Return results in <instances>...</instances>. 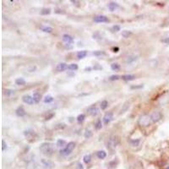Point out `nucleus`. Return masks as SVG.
<instances>
[{
	"instance_id": "nucleus-21",
	"label": "nucleus",
	"mask_w": 169,
	"mask_h": 169,
	"mask_svg": "<svg viewBox=\"0 0 169 169\" xmlns=\"http://www.w3.org/2000/svg\"><path fill=\"white\" fill-rule=\"evenodd\" d=\"M41 30L44 32H46V33H51V32L52 31V28L50 26H46V25H41Z\"/></svg>"
},
{
	"instance_id": "nucleus-29",
	"label": "nucleus",
	"mask_w": 169,
	"mask_h": 169,
	"mask_svg": "<svg viewBox=\"0 0 169 169\" xmlns=\"http://www.w3.org/2000/svg\"><path fill=\"white\" fill-rule=\"evenodd\" d=\"M92 37L95 40H102V35H101L100 32H96V33L93 34V36H92Z\"/></svg>"
},
{
	"instance_id": "nucleus-42",
	"label": "nucleus",
	"mask_w": 169,
	"mask_h": 169,
	"mask_svg": "<svg viewBox=\"0 0 169 169\" xmlns=\"http://www.w3.org/2000/svg\"><path fill=\"white\" fill-rule=\"evenodd\" d=\"M6 95L7 96H10V95L12 94H15V91H13V90H7L6 91Z\"/></svg>"
},
{
	"instance_id": "nucleus-30",
	"label": "nucleus",
	"mask_w": 169,
	"mask_h": 169,
	"mask_svg": "<svg viewBox=\"0 0 169 169\" xmlns=\"http://www.w3.org/2000/svg\"><path fill=\"white\" fill-rule=\"evenodd\" d=\"M77 122L79 123V124H81V123H83L85 121V114H83V113H81V114H80V115H78V117H77Z\"/></svg>"
},
{
	"instance_id": "nucleus-2",
	"label": "nucleus",
	"mask_w": 169,
	"mask_h": 169,
	"mask_svg": "<svg viewBox=\"0 0 169 169\" xmlns=\"http://www.w3.org/2000/svg\"><path fill=\"white\" fill-rule=\"evenodd\" d=\"M75 143L73 142V141H70V142H69L67 144V145L64 149L60 150L59 152L62 156H69V155L72 153V151L75 150Z\"/></svg>"
},
{
	"instance_id": "nucleus-26",
	"label": "nucleus",
	"mask_w": 169,
	"mask_h": 169,
	"mask_svg": "<svg viewBox=\"0 0 169 169\" xmlns=\"http://www.w3.org/2000/svg\"><path fill=\"white\" fill-rule=\"evenodd\" d=\"M136 59H137V57L135 56V55H131V56H129L128 58H127L126 62L128 64H132L133 62H135Z\"/></svg>"
},
{
	"instance_id": "nucleus-24",
	"label": "nucleus",
	"mask_w": 169,
	"mask_h": 169,
	"mask_svg": "<svg viewBox=\"0 0 169 169\" xmlns=\"http://www.w3.org/2000/svg\"><path fill=\"white\" fill-rule=\"evenodd\" d=\"M101 128H102V123H101L100 119H98L96 124H95V129L96 130H100V129H101Z\"/></svg>"
},
{
	"instance_id": "nucleus-19",
	"label": "nucleus",
	"mask_w": 169,
	"mask_h": 169,
	"mask_svg": "<svg viewBox=\"0 0 169 169\" xmlns=\"http://www.w3.org/2000/svg\"><path fill=\"white\" fill-rule=\"evenodd\" d=\"M56 145H57L58 147H61V148H63V147L66 146V145H67V142H66L65 140H62V139H59V140H58V141H57Z\"/></svg>"
},
{
	"instance_id": "nucleus-35",
	"label": "nucleus",
	"mask_w": 169,
	"mask_h": 169,
	"mask_svg": "<svg viewBox=\"0 0 169 169\" xmlns=\"http://www.w3.org/2000/svg\"><path fill=\"white\" fill-rule=\"evenodd\" d=\"M129 102H125V103H124V105L123 106V108L121 109V112H120V113L122 114V113L125 112L126 111L129 109Z\"/></svg>"
},
{
	"instance_id": "nucleus-17",
	"label": "nucleus",
	"mask_w": 169,
	"mask_h": 169,
	"mask_svg": "<svg viewBox=\"0 0 169 169\" xmlns=\"http://www.w3.org/2000/svg\"><path fill=\"white\" fill-rule=\"evenodd\" d=\"M119 7V4H118L117 3H115V2H110V3L108 4V9H109L111 11L116 10Z\"/></svg>"
},
{
	"instance_id": "nucleus-41",
	"label": "nucleus",
	"mask_w": 169,
	"mask_h": 169,
	"mask_svg": "<svg viewBox=\"0 0 169 169\" xmlns=\"http://www.w3.org/2000/svg\"><path fill=\"white\" fill-rule=\"evenodd\" d=\"M6 148H7V144H6L5 140H2V150H3V151H4V150H6Z\"/></svg>"
},
{
	"instance_id": "nucleus-11",
	"label": "nucleus",
	"mask_w": 169,
	"mask_h": 169,
	"mask_svg": "<svg viewBox=\"0 0 169 169\" xmlns=\"http://www.w3.org/2000/svg\"><path fill=\"white\" fill-rule=\"evenodd\" d=\"M62 40H63L64 42L67 44H72L74 42V39L71 36H69L68 34H64L63 35V37H62Z\"/></svg>"
},
{
	"instance_id": "nucleus-40",
	"label": "nucleus",
	"mask_w": 169,
	"mask_h": 169,
	"mask_svg": "<svg viewBox=\"0 0 169 169\" xmlns=\"http://www.w3.org/2000/svg\"><path fill=\"white\" fill-rule=\"evenodd\" d=\"M144 87V85H132L131 89L132 90H135V89H142Z\"/></svg>"
},
{
	"instance_id": "nucleus-43",
	"label": "nucleus",
	"mask_w": 169,
	"mask_h": 169,
	"mask_svg": "<svg viewBox=\"0 0 169 169\" xmlns=\"http://www.w3.org/2000/svg\"><path fill=\"white\" fill-rule=\"evenodd\" d=\"M161 41L164 42V43H166V44H169V37H166V38L162 39Z\"/></svg>"
},
{
	"instance_id": "nucleus-20",
	"label": "nucleus",
	"mask_w": 169,
	"mask_h": 169,
	"mask_svg": "<svg viewBox=\"0 0 169 169\" xmlns=\"http://www.w3.org/2000/svg\"><path fill=\"white\" fill-rule=\"evenodd\" d=\"M96 156L98 157L99 159L102 160V159H105L106 156V153L104 150H99V151H97L96 153Z\"/></svg>"
},
{
	"instance_id": "nucleus-1",
	"label": "nucleus",
	"mask_w": 169,
	"mask_h": 169,
	"mask_svg": "<svg viewBox=\"0 0 169 169\" xmlns=\"http://www.w3.org/2000/svg\"><path fill=\"white\" fill-rule=\"evenodd\" d=\"M40 150L43 155H45L47 156H50L53 154V152L55 150L54 145L49 142H44L41 145Z\"/></svg>"
},
{
	"instance_id": "nucleus-36",
	"label": "nucleus",
	"mask_w": 169,
	"mask_h": 169,
	"mask_svg": "<svg viewBox=\"0 0 169 169\" xmlns=\"http://www.w3.org/2000/svg\"><path fill=\"white\" fill-rule=\"evenodd\" d=\"M120 78H121V76L118 75H111L108 79H109V80H111V81H115V80H119Z\"/></svg>"
},
{
	"instance_id": "nucleus-34",
	"label": "nucleus",
	"mask_w": 169,
	"mask_h": 169,
	"mask_svg": "<svg viewBox=\"0 0 169 169\" xmlns=\"http://www.w3.org/2000/svg\"><path fill=\"white\" fill-rule=\"evenodd\" d=\"M101 110H105V109H106L107 108V106H108V101H101Z\"/></svg>"
},
{
	"instance_id": "nucleus-10",
	"label": "nucleus",
	"mask_w": 169,
	"mask_h": 169,
	"mask_svg": "<svg viewBox=\"0 0 169 169\" xmlns=\"http://www.w3.org/2000/svg\"><path fill=\"white\" fill-rule=\"evenodd\" d=\"M24 135L28 139V140H30V139H34L35 135H36V133H35V131L32 130V129H27V130L24 131Z\"/></svg>"
},
{
	"instance_id": "nucleus-38",
	"label": "nucleus",
	"mask_w": 169,
	"mask_h": 169,
	"mask_svg": "<svg viewBox=\"0 0 169 169\" xmlns=\"http://www.w3.org/2000/svg\"><path fill=\"white\" fill-rule=\"evenodd\" d=\"M84 136L85 139H90L92 136V132L91 130H88V129H86L84 134Z\"/></svg>"
},
{
	"instance_id": "nucleus-47",
	"label": "nucleus",
	"mask_w": 169,
	"mask_h": 169,
	"mask_svg": "<svg viewBox=\"0 0 169 169\" xmlns=\"http://www.w3.org/2000/svg\"><path fill=\"white\" fill-rule=\"evenodd\" d=\"M94 69H102V67H101V66H99L98 64H96V67L94 66Z\"/></svg>"
},
{
	"instance_id": "nucleus-12",
	"label": "nucleus",
	"mask_w": 169,
	"mask_h": 169,
	"mask_svg": "<svg viewBox=\"0 0 169 169\" xmlns=\"http://www.w3.org/2000/svg\"><path fill=\"white\" fill-rule=\"evenodd\" d=\"M68 67H69L68 64L65 63H59L57 65L56 69H57V71H59V72H63V71L68 69Z\"/></svg>"
},
{
	"instance_id": "nucleus-15",
	"label": "nucleus",
	"mask_w": 169,
	"mask_h": 169,
	"mask_svg": "<svg viewBox=\"0 0 169 169\" xmlns=\"http://www.w3.org/2000/svg\"><path fill=\"white\" fill-rule=\"evenodd\" d=\"M32 97H33V100H34V102L35 103H39L41 99V95L39 93V92H35V93L33 94V96H32Z\"/></svg>"
},
{
	"instance_id": "nucleus-14",
	"label": "nucleus",
	"mask_w": 169,
	"mask_h": 169,
	"mask_svg": "<svg viewBox=\"0 0 169 169\" xmlns=\"http://www.w3.org/2000/svg\"><path fill=\"white\" fill-rule=\"evenodd\" d=\"M122 80H125V81H131L135 79V75H124L121 76Z\"/></svg>"
},
{
	"instance_id": "nucleus-16",
	"label": "nucleus",
	"mask_w": 169,
	"mask_h": 169,
	"mask_svg": "<svg viewBox=\"0 0 169 169\" xmlns=\"http://www.w3.org/2000/svg\"><path fill=\"white\" fill-rule=\"evenodd\" d=\"M41 162H42L43 165L45 166L46 167H47V168H52L53 166H54V164H53L51 161H49V160H45V159H44V160L41 161Z\"/></svg>"
},
{
	"instance_id": "nucleus-49",
	"label": "nucleus",
	"mask_w": 169,
	"mask_h": 169,
	"mask_svg": "<svg viewBox=\"0 0 169 169\" xmlns=\"http://www.w3.org/2000/svg\"><path fill=\"white\" fill-rule=\"evenodd\" d=\"M166 169H169V166H167V167H166Z\"/></svg>"
},
{
	"instance_id": "nucleus-23",
	"label": "nucleus",
	"mask_w": 169,
	"mask_h": 169,
	"mask_svg": "<svg viewBox=\"0 0 169 169\" xmlns=\"http://www.w3.org/2000/svg\"><path fill=\"white\" fill-rule=\"evenodd\" d=\"M83 161H84L85 163H90L91 161V154H86L85 155L84 157H83Z\"/></svg>"
},
{
	"instance_id": "nucleus-28",
	"label": "nucleus",
	"mask_w": 169,
	"mask_h": 169,
	"mask_svg": "<svg viewBox=\"0 0 169 169\" xmlns=\"http://www.w3.org/2000/svg\"><path fill=\"white\" fill-rule=\"evenodd\" d=\"M132 35V32L130 31H127V30H124V31H122V36L124 38H128Z\"/></svg>"
},
{
	"instance_id": "nucleus-4",
	"label": "nucleus",
	"mask_w": 169,
	"mask_h": 169,
	"mask_svg": "<svg viewBox=\"0 0 169 169\" xmlns=\"http://www.w3.org/2000/svg\"><path fill=\"white\" fill-rule=\"evenodd\" d=\"M151 123L152 121H151V119H150V115H147V114L141 115L138 120V124H140V126H143V127L149 126Z\"/></svg>"
},
{
	"instance_id": "nucleus-33",
	"label": "nucleus",
	"mask_w": 169,
	"mask_h": 169,
	"mask_svg": "<svg viewBox=\"0 0 169 169\" xmlns=\"http://www.w3.org/2000/svg\"><path fill=\"white\" fill-rule=\"evenodd\" d=\"M50 13H51V10H50V9H47V8L42 9V10H41V12H40L41 15H50Z\"/></svg>"
},
{
	"instance_id": "nucleus-3",
	"label": "nucleus",
	"mask_w": 169,
	"mask_h": 169,
	"mask_svg": "<svg viewBox=\"0 0 169 169\" xmlns=\"http://www.w3.org/2000/svg\"><path fill=\"white\" fill-rule=\"evenodd\" d=\"M119 142H120V140H119V137L117 135H112L111 137L108 139V141H107V148L109 150H113L115 149L118 145H119Z\"/></svg>"
},
{
	"instance_id": "nucleus-18",
	"label": "nucleus",
	"mask_w": 169,
	"mask_h": 169,
	"mask_svg": "<svg viewBox=\"0 0 169 169\" xmlns=\"http://www.w3.org/2000/svg\"><path fill=\"white\" fill-rule=\"evenodd\" d=\"M87 56V51L83 50V51H79L77 52V58L78 59H82Z\"/></svg>"
},
{
	"instance_id": "nucleus-48",
	"label": "nucleus",
	"mask_w": 169,
	"mask_h": 169,
	"mask_svg": "<svg viewBox=\"0 0 169 169\" xmlns=\"http://www.w3.org/2000/svg\"><path fill=\"white\" fill-rule=\"evenodd\" d=\"M91 69H92L91 67H87V68H85V71H88V72H90V71H91Z\"/></svg>"
},
{
	"instance_id": "nucleus-5",
	"label": "nucleus",
	"mask_w": 169,
	"mask_h": 169,
	"mask_svg": "<svg viewBox=\"0 0 169 169\" xmlns=\"http://www.w3.org/2000/svg\"><path fill=\"white\" fill-rule=\"evenodd\" d=\"M98 112H99V109L97 108V106L95 105V104L94 105H91V106H89V107L87 108V113L90 116L95 117L98 114Z\"/></svg>"
},
{
	"instance_id": "nucleus-25",
	"label": "nucleus",
	"mask_w": 169,
	"mask_h": 169,
	"mask_svg": "<svg viewBox=\"0 0 169 169\" xmlns=\"http://www.w3.org/2000/svg\"><path fill=\"white\" fill-rule=\"evenodd\" d=\"M140 139H136V140H129V143H130V145H132V146H137V145H139V144H140Z\"/></svg>"
},
{
	"instance_id": "nucleus-13",
	"label": "nucleus",
	"mask_w": 169,
	"mask_h": 169,
	"mask_svg": "<svg viewBox=\"0 0 169 169\" xmlns=\"http://www.w3.org/2000/svg\"><path fill=\"white\" fill-rule=\"evenodd\" d=\"M15 112H16V115H17L18 117H20V118L25 116V114H26V112H25V111L23 106H19V107L16 109Z\"/></svg>"
},
{
	"instance_id": "nucleus-46",
	"label": "nucleus",
	"mask_w": 169,
	"mask_h": 169,
	"mask_svg": "<svg viewBox=\"0 0 169 169\" xmlns=\"http://www.w3.org/2000/svg\"><path fill=\"white\" fill-rule=\"evenodd\" d=\"M55 13H57V14H64V11L63 10H55Z\"/></svg>"
},
{
	"instance_id": "nucleus-39",
	"label": "nucleus",
	"mask_w": 169,
	"mask_h": 169,
	"mask_svg": "<svg viewBox=\"0 0 169 169\" xmlns=\"http://www.w3.org/2000/svg\"><path fill=\"white\" fill-rule=\"evenodd\" d=\"M120 26L119 25H113V26L112 27V31H115V32H118V31H120Z\"/></svg>"
},
{
	"instance_id": "nucleus-7",
	"label": "nucleus",
	"mask_w": 169,
	"mask_h": 169,
	"mask_svg": "<svg viewBox=\"0 0 169 169\" xmlns=\"http://www.w3.org/2000/svg\"><path fill=\"white\" fill-rule=\"evenodd\" d=\"M162 115L160 112H153L150 114V119H151L152 123H157L161 119Z\"/></svg>"
},
{
	"instance_id": "nucleus-22",
	"label": "nucleus",
	"mask_w": 169,
	"mask_h": 169,
	"mask_svg": "<svg viewBox=\"0 0 169 169\" xmlns=\"http://www.w3.org/2000/svg\"><path fill=\"white\" fill-rule=\"evenodd\" d=\"M15 84L17 85H25L26 84V81L23 78H17L15 80Z\"/></svg>"
},
{
	"instance_id": "nucleus-6",
	"label": "nucleus",
	"mask_w": 169,
	"mask_h": 169,
	"mask_svg": "<svg viewBox=\"0 0 169 169\" xmlns=\"http://www.w3.org/2000/svg\"><path fill=\"white\" fill-rule=\"evenodd\" d=\"M93 20L96 23H108L110 21L106 15H96L94 17Z\"/></svg>"
},
{
	"instance_id": "nucleus-45",
	"label": "nucleus",
	"mask_w": 169,
	"mask_h": 169,
	"mask_svg": "<svg viewBox=\"0 0 169 169\" xmlns=\"http://www.w3.org/2000/svg\"><path fill=\"white\" fill-rule=\"evenodd\" d=\"M112 52H118L119 51V47H112Z\"/></svg>"
},
{
	"instance_id": "nucleus-27",
	"label": "nucleus",
	"mask_w": 169,
	"mask_h": 169,
	"mask_svg": "<svg viewBox=\"0 0 169 169\" xmlns=\"http://www.w3.org/2000/svg\"><path fill=\"white\" fill-rule=\"evenodd\" d=\"M53 100H54V98H53L52 96H46L43 99V101L45 103H51V102H52Z\"/></svg>"
},
{
	"instance_id": "nucleus-31",
	"label": "nucleus",
	"mask_w": 169,
	"mask_h": 169,
	"mask_svg": "<svg viewBox=\"0 0 169 169\" xmlns=\"http://www.w3.org/2000/svg\"><path fill=\"white\" fill-rule=\"evenodd\" d=\"M78 69H79V66H78V64H69L68 67L69 70H72V71L77 70Z\"/></svg>"
},
{
	"instance_id": "nucleus-8",
	"label": "nucleus",
	"mask_w": 169,
	"mask_h": 169,
	"mask_svg": "<svg viewBox=\"0 0 169 169\" xmlns=\"http://www.w3.org/2000/svg\"><path fill=\"white\" fill-rule=\"evenodd\" d=\"M113 119V114L112 112H106L103 117V123L105 124H108L109 123L112 121Z\"/></svg>"
},
{
	"instance_id": "nucleus-37",
	"label": "nucleus",
	"mask_w": 169,
	"mask_h": 169,
	"mask_svg": "<svg viewBox=\"0 0 169 169\" xmlns=\"http://www.w3.org/2000/svg\"><path fill=\"white\" fill-rule=\"evenodd\" d=\"M92 54L94 56H101V55H106V52H103V51H95V52H92Z\"/></svg>"
},
{
	"instance_id": "nucleus-32",
	"label": "nucleus",
	"mask_w": 169,
	"mask_h": 169,
	"mask_svg": "<svg viewBox=\"0 0 169 169\" xmlns=\"http://www.w3.org/2000/svg\"><path fill=\"white\" fill-rule=\"evenodd\" d=\"M111 69H112L113 71H119L120 69V65L118 63H113L111 64Z\"/></svg>"
},
{
	"instance_id": "nucleus-44",
	"label": "nucleus",
	"mask_w": 169,
	"mask_h": 169,
	"mask_svg": "<svg viewBox=\"0 0 169 169\" xmlns=\"http://www.w3.org/2000/svg\"><path fill=\"white\" fill-rule=\"evenodd\" d=\"M54 115H55L54 113H51L50 115H48V116L46 117V120H49V119H51L53 116H54Z\"/></svg>"
},
{
	"instance_id": "nucleus-9",
	"label": "nucleus",
	"mask_w": 169,
	"mask_h": 169,
	"mask_svg": "<svg viewBox=\"0 0 169 169\" xmlns=\"http://www.w3.org/2000/svg\"><path fill=\"white\" fill-rule=\"evenodd\" d=\"M22 101H24L25 103L29 104V105H32L34 103L33 97L31 96L30 95H25V96H22Z\"/></svg>"
}]
</instances>
